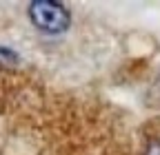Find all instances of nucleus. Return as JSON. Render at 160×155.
<instances>
[{
    "instance_id": "f03ea898",
    "label": "nucleus",
    "mask_w": 160,
    "mask_h": 155,
    "mask_svg": "<svg viewBox=\"0 0 160 155\" xmlns=\"http://www.w3.org/2000/svg\"><path fill=\"white\" fill-rule=\"evenodd\" d=\"M0 55H2V58H9V60H13V62H18V55H16L11 49H5V47H0Z\"/></svg>"
},
{
    "instance_id": "20e7f679",
    "label": "nucleus",
    "mask_w": 160,
    "mask_h": 155,
    "mask_svg": "<svg viewBox=\"0 0 160 155\" xmlns=\"http://www.w3.org/2000/svg\"><path fill=\"white\" fill-rule=\"evenodd\" d=\"M156 89H160V75H158V80H156Z\"/></svg>"
},
{
    "instance_id": "7ed1b4c3",
    "label": "nucleus",
    "mask_w": 160,
    "mask_h": 155,
    "mask_svg": "<svg viewBox=\"0 0 160 155\" xmlns=\"http://www.w3.org/2000/svg\"><path fill=\"white\" fill-rule=\"evenodd\" d=\"M147 155H160V142H151L147 148Z\"/></svg>"
},
{
    "instance_id": "f257e3e1",
    "label": "nucleus",
    "mask_w": 160,
    "mask_h": 155,
    "mask_svg": "<svg viewBox=\"0 0 160 155\" xmlns=\"http://www.w3.org/2000/svg\"><path fill=\"white\" fill-rule=\"evenodd\" d=\"M29 20L33 27L42 33L58 35L65 33L71 25V16L65 5L53 2V0H33L29 2Z\"/></svg>"
}]
</instances>
